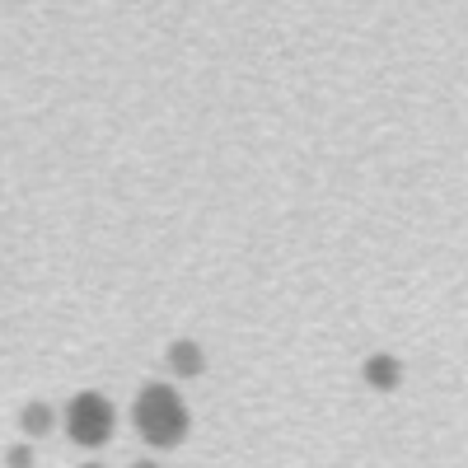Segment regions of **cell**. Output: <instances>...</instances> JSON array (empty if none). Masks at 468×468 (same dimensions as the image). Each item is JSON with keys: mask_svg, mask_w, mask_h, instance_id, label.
Segmentation results:
<instances>
[{"mask_svg": "<svg viewBox=\"0 0 468 468\" xmlns=\"http://www.w3.org/2000/svg\"><path fill=\"white\" fill-rule=\"evenodd\" d=\"M132 426L136 436L150 445V450H178L192 431V412H187V399L169 379H150L136 388V403H132Z\"/></svg>", "mask_w": 468, "mask_h": 468, "instance_id": "obj_1", "label": "cell"}, {"mask_svg": "<svg viewBox=\"0 0 468 468\" xmlns=\"http://www.w3.org/2000/svg\"><path fill=\"white\" fill-rule=\"evenodd\" d=\"M61 426L80 450H103L117 436V408H112L108 394H99V388H80V394L61 408Z\"/></svg>", "mask_w": 468, "mask_h": 468, "instance_id": "obj_2", "label": "cell"}, {"mask_svg": "<svg viewBox=\"0 0 468 468\" xmlns=\"http://www.w3.org/2000/svg\"><path fill=\"white\" fill-rule=\"evenodd\" d=\"M165 361H169V375H178V379H197V375L207 370V351L192 342V337H178V342H169Z\"/></svg>", "mask_w": 468, "mask_h": 468, "instance_id": "obj_3", "label": "cell"}, {"mask_svg": "<svg viewBox=\"0 0 468 468\" xmlns=\"http://www.w3.org/2000/svg\"><path fill=\"white\" fill-rule=\"evenodd\" d=\"M361 375H366L370 388H379V394H394L399 379H403V361H399V356H388V351H375V356L361 366Z\"/></svg>", "mask_w": 468, "mask_h": 468, "instance_id": "obj_4", "label": "cell"}, {"mask_svg": "<svg viewBox=\"0 0 468 468\" xmlns=\"http://www.w3.org/2000/svg\"><path fill=\"white\" fill-rule=\"evenodd\" d=\"M52 421H57V412H52L48 403H28L24 417H19V426H24L28 436H48V431H52Z\"/></svg>", "mask_w": 468, "mask_h": 468, "instance_id": "obj_5", "label": "cell"}, {"mask_svg": "<svg viewBox=\"0 0 468 468\" xmlns=\"http://www.w3.org/2000/svg\"><path fill=\"white\" fill-rule=\"evenodd\" d=\"M28 463H33V454H28L24 445H15V450H10V468H28Z\"/></svg>", "mask_w": 468, "mask_h": 468, "instance_id": "obj_6", "label": "cell"}, {"mask_svg": "<svg viewBox=\"0 0 468 468\" xmlns=\"http://www.w3.org/2000/svg\"><path fill=\"white\" fill-rule=\"evenodd\" d=\"M132 468H165V463H154V459H136Z\"/></svg>", "mask_w": 468, "mask_h": 468, "instance_id": "obj_7", "label": "cell"}, {"mask_svg": "<svg viewBox=\"0 0 468 468\" xmlns=\"http://www.w3.org/2000/svg\"><path fill=\"white\" fill-rule=\"evenodd\" d=\"M80 468H108V463H80Z\"/></svg>", "mask_w": 468, "mask_h": 468, "instance_id": "obj_8", "label": "cell"}]
</instances>
